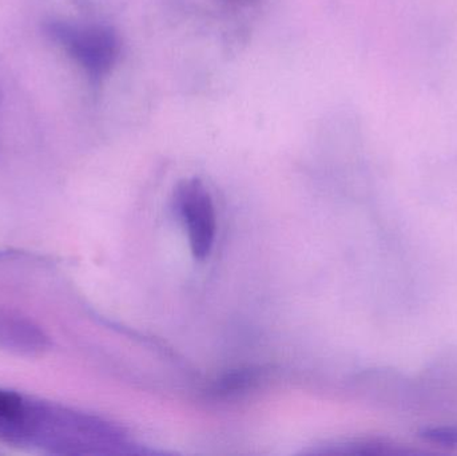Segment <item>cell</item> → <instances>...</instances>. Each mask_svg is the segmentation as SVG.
<instances>
[{
    "mask_svg": "<svg viewBox=\"0 0 457 456\" xmlns=\"http://www.w3.org/2000/svg\"><path fill=\"white\" fill-rule=\"evenodd\" d=\"M29 401L8 391L0 390V436L23 441Z\"/></svg>",
    "mask_w": 457,
    "mask_h": 456,
    "instance_id": "5",
    "label": "cell"
},
{
    "mask_svg": "<svg viewBox=\"0 0 457 456\" xmlns=\"http://www.w3.org/2000/svg\"><path fill=\"white\" fill-rule=\"evenodd\" d=\"M260 380V372L254 369H244V371L228 374L224 379L220 380L213 388L214 395H227V394H237L252 387Z\"/></svg>",
    "mask_w": 457,
    "mask_h": 456,
    "instance_id": "6",
    "label": "cell"
},
{
    "mask_svg": "<svg viewBox=\"0 0 457 456\" xmlns=\"http://www.w3.org/2000/svg\"><path fill=\"white\" fill-rule=\"evenodd\" d=\"M176 203L187 228L193 256L206 259L213 249L217 233L216 209L211 193L200 179H190L177 190Z\"/></svg>",
    "mask_w": 457,
    "mask_h": 456,
    "instance_id": "3",
    "label": "cell"
},
{
    "mask_svg": "<svg viewBox=\"0 0 457 456\" xmlns=\"http://www.w3.org/2000/svg\"><path fill=\"white\" fill-rule=\"evenodd\" d=\"M45 31L94 82L104 79L117 63L120 40L110 27L53 21L46 24Z\"/></svg>",
    "mask_w": 457,
    "mask_h": 456,
    "instance_id": "2",
    "label": "cell"
},
{
    "mask_svg": "<svg viewBox=\"0 0 457 456\" xmlns=\"http://www.w3.org/2000/svg\"><path fill=\"white\" fill-rule=\"evenodd\" d=\"M421 438L429 444H439V446H457V427H434L427 428L421 433Z\"/></svg>",
    "mask_w": 457,
    "mask_h": 456,
    "instance_id": "7",
    "label": "cell"
},
{
    "mask_svg": "<svg viewBox=\"0 0 457 456\" xmlns=\"http://www.w3.org/2000/svg\"><path fill=\"white\" fill-rule=\"evenodd\" d=\"M0 343L21 352H40L47 347V337L29 321L4 318L0 320Z\"/></svg>",
    "mask_w": 457,
    "mask_h": 456,
    "instance_id": "4",
    "label": "cell"
},
{
    "mask_svg": "<svg viewBox=\"0 0 457 456\" xmlns=\"http://www.w3.org/2000/svg\"><path fill=\"white\" fill-rule=\"evenodd\" d=\"M225 4L230 5V7H246V5L254 4L258 0H220Z\"/></svg>",
    "mask_w": 457,
    "mask_h": 456,
    "instance_id": "8",
    "label": "cell"
},
{
    "mask_svg": "<svg viewBox=\"0 0 457 456\" xmlns=\"http://www.w3.org/2000/svg\"><path fill=\"white\" fill-rule=\"evenodd\" d=\"M23 442L54 454H104L117 446L120 434L96 418L29 401Z\"/></svg>",
    "mask_w": 457,
    "mask_h": 456,
    "instance_id": "1",
    "label": "cell"
}]
</instances>
